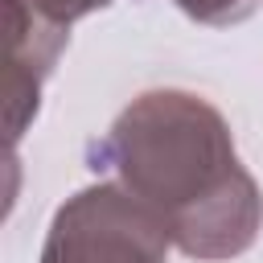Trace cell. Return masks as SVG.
Segmentation results:
<instances>
[{"instance_id":"obj_1","label":"cell","mask_w":263,"mask_h":263,"mask_svg":"<svg viewBox=\"0 0 263 263\" xmlns=\"http://www.w3.org/2000/svg\"><path fill=\"white\" fill-rule=\"evenodd\" d=\"M111 168L189 255H234L255 238L259 193L230 132L193 95H144L103 144Z\"/></svg>"},{"instance_id":"obj_2","label":"cell","mask_w":263,"mask_h":263,"mask_svg":"<svg viewBox=\"0 0 263 263\" xmlns=\"http://www.w3.org/2000/svg\"><path fill=\"white\" fill-rule=\"evenodd\" d=\"M164 222L111 185L62 205L41 263H164Z\"/></svg>"},{"instance_id":"obj_3","label":"cell","mask_w":263,"mask_h":263,"mask_svg":"<svg viewBox=\"0 0 263 263\" xmlns=\"http://www.w3.org/2000/svg\"><path fill=\"white\" fill-rule=\"evenodd\" d=\"M185 12H193L197 21H210V25H226V21H238L251 12L255 0H177Z\"/></svg>"},{"instance_id":"obj_4","label":"cell","mask_w":263,"mask_h":263,"mask_svg":"<svg viewBox=\"0 0 263 263\" xmlns=\"http://www.w3.org/2000/svg\"><path fill=\"white\" fill-rule=\"evenodd\" d=\"M29 4L37 8V16H45L49 25L66 29L74 16H82L86 8H95V4H103V0H29Z\"/></svg>"}]
</instances>
